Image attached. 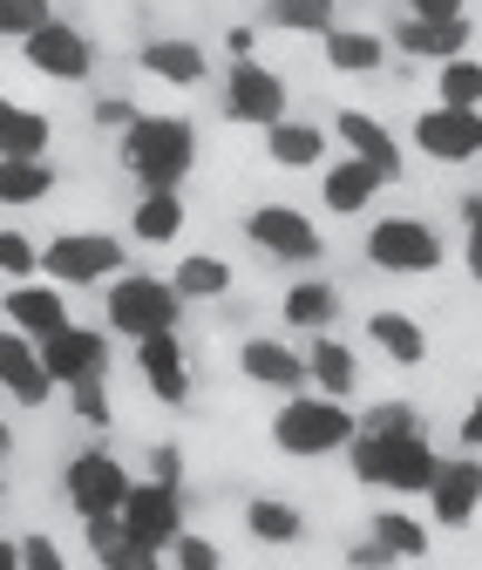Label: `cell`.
I'll list each match as a JSON object with an SVG mask.
<instances>
[{
	"instance_id": "f1b7e54d",
	"label": "cell",
	"mask_w": 482,
	"mask_h": 570,
	"mask_svg": "<svg viewBox=\"0 0 482 570\" xmlns=\"http://www.w3.org/2000/svg\"><path fill=\"white\" fill-rule=\"evenodd\" d=\"M48 136H55V122L41 109L0 96V157H48Z\"/></svg>"
},
{
	"instance_id": "9a60e30c",
	"label": "cell",
	"mask_w": 482,
	"mask_h": 570,
	"mask_svg": "<svg viewBox=\"0 0 482 570\" xmlns=\"http://www.w3.org/2000/svg\"><path fill=\"white\" fill-rule=\"evenodd\" d=\"M136 374H144V387H150L164 407H184V401H190V361H184L177 326H170V333H150V340H136Z\"/></svg>"
},
{
	"instance_id": "4dcf8cb0",
	"label": "cell",
	"mask_w": 482,
	"mask_h": 570,
	"mask_svg": "<svg viewBox=\"0 0 482 570\" xmlns=\"http://www.w3.org/2000/svg\"><path fill=\"white\" fill-rule=\"evenodd\" d=\"M48 190H55L48 157H0V204H8V210H28V204H41Z\"/></svg>"
},
{
	"instance_id": "5b68a950",
	"label": "cell",
	"mask_w": 482,
	"mask_h": 570,
	"mask_svg": "<svg viewBox=\"0 0 482 570\" xmlns=\"http://www.w3.org/2000/svg\"><path fill=\"white\" fill-rule=\"evenodd\" d=\"M361 245H367V265L394 272V278H429V272H442V252H449L429 218H374Z\"/></svg>"
},
{
	"instance_id": "6da1fadb",
	"label": "cell",
	"mask_w": 482,
	"mask_h": 570,
	"mask_svg": "<svg viewBox=\"0 0 482 570\" xmlns=\"http://www.w3.org/2000/svg\"><path fill=\"white\" fill-rule=\"evenodd\" d=\"M347 462H354V482L367 489H387V495H429L442 455L435 442L422 435H367V428H354V442H347Z\"/></svg>"
},
{
	"instance_id": "7dc6e473",
	"label": "cell",
	"mask_w": 482,
	"mask_h": 570,
	"mask_svg": "<svg viewBox=\"0 0 482 570\" xmlns=\"http://www.w3.org/2000/svg\"><path fill=\"white\" fill-rule=\"evenodd\" d=\"M407 14H462V0H407Z\"/></svg>"
},
{
	"instance_id": "277c9868",
	"label": "cell",
	"mask_w": 482,
	"mask_h": 570,
	"mask_svg": "<svg viewBox=\"0 0 482 570\" xmlns=\"http://www.w3.org/2000/svg\"><path fill=\"white\" fill-rule=\"evenodd\" d=\"M102 306H109V333H122V340H150V333H170L184 320V293L150 272H116Z\"/></svg>"
},
{
	"instance_id": "7a4b0ae2",
	"label": "cell",
	"mask_w": 482,
	"mask_h": 570,
	"mask_svg": "<svg viewBox=\"0 0 482 570\" xmlns=\"http://www.w3.org/2000/svg\"><path fill=\"white\" fill-rule=\"evenodd\" d=\"M197 164V129L190 116H136L122 129V170L144 190H184Z\"/></svg>"
},
{
	"instance_id": "ab89813d",
	"label": "cell",
	"mask_w": 482,
	"mask_h": 570,
	"mask_svg": "<svg viewBox=\"0 0 482 570\" xmlns=\"http://www.w3.org/2000/svg\"><path fill=\"white\" fill-rule=\"evenodd\" d=\"M361 428H367V435H415L422 414H415V401H381V407L361 414Z\"/></svg>"
},
{
	"instance_id": "4fadbf2b",
	"label": "cell",
	"mask_w": 482,
	"mask_h": 570,
	"mask_svg": "<svg viewBox=\"0 0 482 570\" xmlns=\"http://www.w3.org/2000/svg\"><path fill=\"white\" fill-rule=\"evenodd\" d=\"M35 346H41V367H48L55 387H68V381H82V374H102V367H109V333L76 326V320L55 326V333H41Z\"/></svg>"
},
{
	"instance_id": "603a6c76",
	"label": "cell",
	"mask_w": 482,
	"mask_h": 570,
	"mask_svg": "<svg viewBox=\"0 0 482 570\" xmlns=\"http://www.w3.org/2000/svg\"><path fill=\"white\" fill-rule=\"evenodd\" d=\"M265 157L279 170H319L326 164V129L299 122V116H279V122H265Z\"/></svg>"
},
{
	"instance_id": "cb8c5ba5",
	"label": "cell",
	"mask_w": 482,
	"mask_h": 570,
	"mask_svg": "<svg viewBox=\"0 0 482 570\" xmlns=\"http://www.w3.org/2000/svg\"><path fill=\"white\" fill-rule=\"evenodd\" d=\"M319 197H326V210H333V218H361V210L381 197V170H374V164H361V157H347V164H326V184H319Z\"/></svg>"
},
{
	"instance_id": "484cf974",
	"label": "cell",
	"mask_w": 482,
	"mask_h": 570,
	"mask_svg": "<svg viewBox=\"0 0 482 570\" xmlns=\"http://www.w3.org/2000/svg\"><path fill=\"white\" fill-rule=\"evenodd\" d=\"M319 41H326V68H333V76H374V68L387 61V41L374 28H340L333 21Z\"/></svg>"
},
{
	"instance_id": "ee69618b",
	"label": "cell",
	"mask_w": 482,
	"mask_h": 570,
	"mask_svg": "<svg viewBox=\"0 0 482 570\" xmlns=\"http://www.w3.org/2000/svg\"><path fill=\"white\" fill-rule=\"evenodd\" d=\"M21 570H61V543L55 537H28L21 543Z\"/></svg>"
},
{
	"instance_id": "83f0119b",
	"label": "cell",
	"mask_w": 482,
	"mask_h": 570,
	"mask_svg": "<svg viewBox=\"0 0 482 570\" xmlns=\"http://www.w3.org/2000/svg\"><path fill=\"white\" fill-rule=\"evenodd\" d=\"M177 232H184V197L177 190H144L136 197V210H129V238L136 245H177Z\"/></svg>"
},
{
	"instance_id": "f546056e",
	"label": "cell",
	"mask_w": 482,
	"mask_h": 570,
	"mask_svg": "<svg viewBox=\"0 0 482 570\" xmlns=\"http://www.w3.org/2000/svg\"><path fill=\"white\" fill-rule=\"evenodd\" d=\"M82 530H89V557H96V563H109V570H157L150 550H136V543L122 537V517H116V510H109V517H82Z\"/></svg>"
},
{
	"instance_id": "9c48e42d",
	"label": "cell",
	"mask_w": 482,
	"mask_h": 570,
	"mask_svg": "<svg viewBox=\"0 0 482 570\" xmlns=\"http://www.w3.org/2000/svg\"><path fill=\"white\" fill-rule=\"evenodd\" d=\"M21 55H28L35 76H48V82H89V68H96L89 35L68 28V21H55V14H48L35 35H21Z\"/></svg>"
},
{
	"instance_id": "ba28073f",
	"label": "cell",
	"mask_w": 482,
	"mask_h": 570,
	"mask_svg": "<svg viewBox=\"0 0 482 570\" xmlns=\"http://www.w3.org/2000/svg\"><path fill=\"white\" fill-rule=\"evenodd\" d=\"M61 495H68L76 517H109V510H122V495H129V469L109 449H82V455H68V469H61Z\"/></svg>"
},
{
	"instance_id": "d4e9b609",
	"label": "cell",
	"mask_w": 482,
	"mask_h": 570,
	"mask_svg": "<svg viewBox=\"0 0 482 570\" xmlns=\"http://www.w3.org/2000/svg\"><path fill=\"white\" fill-rule=\"evenodd\" d=\"M367 340L381 346L387 367H422V361H429V333H422V320H407V313H394V306L367 320Z\"/></svg>"
},
{
	"instance_id": "ac0fdd59",
	"label": "cell",
	"mask_w": 482,
	"mask_h": 570,
	"mask_svg": "<svg viewBox=\"0 0 482 570\" xmlns=\"http://www.w3.org/2000/svg\"><path fill=\"white\" fill-rule=\"evenodd\" d=\"M333 136L347 142V157L374 164V170H381V184H401V142L387 136V122H381V116H367V109H340V116H333Z\"/></svg>"
},
{
	"instance_id": "7c38bea8",
	"label": "cell",
	"mask_w": 482,
	"mask_h": 570,
	"mask_svg": "<svg viewBox=\"0 0 482 570\" xmlns=\"http://www.w3.org/2000/svg\"><path fill=\"white\" fill-rule=\"evenodd\" d=\"M225 116H232V122H252V129L279 122V116H286V82L272 76L265 61L238 55V61H232V76H225Z\"/></svg>"
},
{
	"instance_id": "d6986e66",
	"label": "cell",
	"mask_w": 482,
	"mask_h": 570,
	"mask_svg": "<svg viewBox=\"0 0 482 570\" xmlns=\"http://www.w3.org/2000/svg\"><path fill=\"white\" fill-rule=\"evenodd\" d=\"M238 374L258 381V387H272V394H299V387H306V353H293L286 340L252 333V340L238 346Z\"/></svg>"
},
{
	"instance_id": "bcb514c9",
	"label": "cell",
	"mask_w": 482,
	"mask_h": 570,
	"mask_svg": "<svg viewBox=\"0 0 482 570\" xmlns=\"http://www.w3.org/2000/svg\"><path fill=\"white\" fill-rule=\"evenodd\" d=\"M462 449H475L482 455V394L469 401V414H462Z\"/></svg>"
},
{
	"instance_id": "52a82bcc",
	"label": "cell",
	"mask_w": 482,
	"mask_h": 570,
	"mask_svg": "<svg viewBox=\"0 0 482 570\" xmlns=\"http://www.w3.org/2000/svg\"><path fill=\"white\" fill-rule=\"evenodd\" d=\"M41 272L55 285H102L122 272V245L109 232H55L41 245Z\"/></svg>"
},
{
	"instance_id": "8d00e7d4",
	"label": "cell",
	"mask_w": 482,
	"mask_h": 570,
	"mask_svg": "<svg viewBox=\"0 0 482 570\" xmlns=\"http://www.w3.org/2000/svg\"><path fill=\"white\" fill-rule=\"evenodd\" d=\"M35 272H41V245L28 232L0 225V278H35Z\"/></svg>"
},
{
	"instance_id": "e0dca14e",
	"label": "cell",
	"mask_w": 482,
	"mask_h": 570,
	"mask_svg": "<svg viewBox=\"0 0 482 570\" xmlns=\"http://www.w3.org/2000/svg\"><path fill=\"white\" fill-rule=\"evenodd\" d=\"M0 394H14L21 407H41V401L55 394V381H48V367H41V346H35V333H21V326H0Z\"/></svg>"
},
{
	"instance_id": "d6a6232c",
	"label": "cell",
	"mask_w": 482,
	"mask_h": 570,
	"mask_svg": "<svg viewBox=\"0 0 482 570\" xmlns=\"http://www.w3.org/2000/svg\"><path fill=\"white\" fill-rule=\"evenodd\" d=\"M170 285L184 293V306H190V299H225V293H232V265H225L218 252H190V258H177Z\"/></svg>"
},
{
	"instance_id": "f35d334b",
	"label": "cell",
	"mask_w": 482,
	"mask_h": 570,
	"mask_svg": "<svg viewBox=\"0 0 482 570\" xmlns=\"http://www.w3.org/2000/svg\"><path fill=\"white\" fill-rule=\"evenodd\" d=\"M68 394H76V414L89 428H109V367L102 374H82V381H68Z\"/></svg>"
},
{
	"instance_id": "c3c4849f",
	"label": "cell",
	"mask_w": 482,
	"mask_h": 570,
	"mask_svg": "<svg viewBox=\"0 0 482 570\" xmlns=\"http://www.w3.org/2000/svg\"><path fill=\"white\" fill-rule=\"evenodd\" d=\"M0 570H21V543H8V537H0Z\"/></svg>"
},
{
	"instance_id": "74e56055",
	"label": "cell",
	"mask_w": 482,
	"mask_h": 570,
	"mask_svg": "<svg viewBox=\"0 0 482 570\" xmlns=\"http://www.w3.org/2000/svg\"><path fill=\"white\" fill-rule=\"evenodd\" d=\"M55 14V0H0V41H21Z\"/></svg>"
},
{
	"instance_id": "f6af8a7d",
	"label": "cell",
	"mask_w": 482,
	"mask_h": 570,
	"mask_svg": "<svg viewBox=\"0 0 482 570\" xmlns=\"http://www.w3.org/2000/svg\"><path fill=\"white\" fill-rule=\"evenodd\" d=\"M136 116H144V109L122 102V96H102V102H96V122H102V129H129Z\"/></svg>"
},
{
	"instance_id": "d590c367",
	"label": "cell",
	"mask_w": 482,
	"mask_h": 570,
	"mask_svg": "<svg viewBox=\"0 0 482 570\" xmlns=\"http://www.w3.org/2000/svg\"><path fill=\"white\" fill-rule=\"evenodd\" d=\"M435 102L482 109V61H469V55H449V61H435Z\"/></svg>"
},
{
	"instance_id": "ffe728a7",
	"label": "cell",
	"mask_w": 482,
	"mask_h": 570,
	"mask_svg": "<svg viewBox=\"0 0 482 570\" xmlns=\"http://www.w3.org/2000/svg\"><path fill=\"white\" fill-rule=\"evenodd\" d=\"M8 326H21V333H55V326H68V299H61V285L55 278H14L8 285Z\"/></svg>"
},
{
	"instance_id": "1f68e13d",
	"label": "cell",
	"mask_w": 482,
	"mask_h": 570,
	"mask_svg": "<svg viewBox=\"0 0 482 570\" xmlns=\"http://www.w3.org/2000/svg\"><path fill=\"white\" fill-rule=\"evenodd\" d=\"M245 530L258 543H299L306 517H299V503H286V495H252V503H245Z\"/></svg>"
},
{
	"instance_id": "4316f807",
	"label": "cell",
	"mask_w": 482,
	"mask_h": 570,
	"mask_svg": "<svg viewBox=\"0 0 482 570\" xmlns=\"http://www.w3.org/2000/svg\"><path fill=\"white\" fill-rule=\"evenodd\" d=\"M279 313H286V326H299V333H326V326L340 320V285H333V278H299V285H286Z\"/></svg>"
},
{
	"instance_id": "7402d4cb",
	"label": "cell",
	"mask_w": 482,
	"mask_h": 570,
	"mask_svg": "<svg viewBox=\"0 0 482 570\" xmlns=\"http://www.w3.org/2000/svg\"><path fill=\"white\" fill-rule=\"evenodd\" d=\"M306 387H319L333 401H354V387H361V361L347 340H333V326L313 333V346H306Z\"/></svg>"
},
{
	"instance_id": "7bdbcfd3",
	"label": "cell",
	"mask_w": 482,
	"mask_h": 570,
	"mask_svg": "<svg viewBox=\"0 0 482 570\" xmlns=\"http://www.w3.org/2000/svg\"><path fill=\"white\" fill-rule=\"evenodd\" d=\"M150 475L184 489V449H177V442H157V449H150Z\"/></svg>"
},
{
	"instance_id": "8992f818",
	"label": "cell",
	"mask_w": 482,
	"mask_h": 570,
	"mask_svg": "<svg viewBox=\"0 0 482 570\" xmlns=\"http://www.w3.org/2000/svg\"><path fill=\"white\" fill-rule=\"evenodd\" d=\"M122 537L136 543V550H150L157 563H164V550H170V537L184 530V489L177 482H129V495H122Z\"/></svg>"
},
{
	"instance_id": "8fae6325",
	"label": "cell",
	"mask_w": 482,
	"mask_h": 570,
	"mask_svg": "<svg viewBox=\"0 0 482 570\" xmlns=\"http://www.w3.org/2000/svg\"><path fill=\"white\" fill-rule=\"evenodd\" d=\"M415 142H422V157H435V164H475L482 157V109L435 102V109L415 116Z\"/></svg>"
},
{
	"instance_id": "44dd1931",
	"label": "cell",
	"mask_w": 482,
	"mask_h": 570,
	"mask_svg": "<svg viewBox=\"0 0 482 570\" xmlns=\"http://www.w3.org/2000/svg\"><path fill=\"white\" fill-rule=\"evenodd\" d=\"M136 68H144V76H157V82H170V89H197L204 76H212V55H204L197 41L164 35V41H144V48H136Z\"/></svg>"
},
{
	"instance_id": "836d02e7",
	"label": "cell",
	"mask_w": 482,
	"mask_h": 570,
	"mask_svg": "<svg viewBox=\"0 0 482 570\" xmlns=\"http://www.w3.org/2000/svg\"><path fill=\"white\" fill-rule=\"evenodd\" d=\"M374 550L394 563H415V557H429V530H422V517H407V510H381L374 517Z\"/></svg>"
},
{
	"instance_id": "b9f144b4",
	"label": "cell",
	"mask_w": 482,
	"mask_h": 570,
	"mask_svg": "<svg viewBox=\"0 0 482 570\" xmlns=\"http://www.w3.org/2000/svg\"><path fill=\"white\" fill-rule=\"evenodd\" d=\"M455 210H462V245H469V278L482 285V190H469V197H462Z\"/></svg>"
},
{
	"instance_id": "60d3db41",
	"label": "cell",
	"mask_w": 482,
	"mask_h": 570,
	"mask_svg": "<svg viewBox=\"0 0 482 570\" xmlns=\"http://www.w3.org/2000/svg\"><path fill=\"white\" fill-rule=\"evenodd\" d=\"M164 557H170V563H177V570H218V563H225V557H218V543H212V537H190V530H177V537H170V550H164Z\"/></svg>"
},
{
	"instance_id": "5bb4252c",
	"label": "cell",
	"mask_w": 482,
	"mask_h": 570,
	"mask_svg": "<svg viewBox=\"0 0 482 570\" xmlns=\"http://www.w3.org/2000/svg\"><path fill=\"white\" fill-rule=\"evenodd\" d=\"M429 510H435L442 530H469L475 523V510H482V462H475V449L469 455H442V469L429 482Z\"/></svg>"
},
{
	"instance_id": "681fc988",
	"label": "cell",
	"mask_w": 482,
	"mask_h": 570,
	"mask_svg": "<svg viewBox=\"0 0 482 570\" xmlns=\"http://www.w3.org/2000/svg\"><path fill=\"white\" fill-rule=\"evenodd\" d=\"M8 455H14V428H8V421H0V462H8Z\"/></svg>"
},
{
	"instance_id": "3957f363",
	"label": "cell",
	"mask_w": 482,
	"mask_h": 570,
	"mask_svg": "<svg viewBox=\"0 0 482 570\" xmlns=\"http://www.w3.org/2000/svg\"><path fill=\"white\" fill-rule=\"evenodd\" d=\"M354 428H361V414L347 407V401H333V394H286V407L272 414V449L279 455H293V462H319V455H340L354 442Z\"/></svg>"
},
{
	"instance_id": "30bf717a",
	"label": "cell",
	"mask_w": 482,
	"mask_h": 570,
	"mask_svg": "<svg viewBox=\"0 0 482 570\" xmlns=\"http://www.w3.org/2000/svg\"><path fill=\"white\" fill-rule=\"evenodd\" d=\"M245 238L265 252V258H286V265H313L326 245H319V225L306 218V210L293 204H258L252 218H245Z\"/></svg>"
},
{
	"instance_id": "2e32d148",
	"label": "cell",
	"mask_w": 482,
	"mask_h": 570,
	"mask_svg": "<svg viewBox=\"0 0 482 570\" xmlns=\"http://www.w3.org/2000/svg\"><path fill=\"white\" fill-rule=\"evenodd\" d=\"M469 35H475L469 14H401V21H394V48H401V55H415V61L469 55Z\"/></svg>"
},
{
	"instance_id": "e575fe53",
	"label": "cell",
	"mask_w": 482,
	"mask_h": 570,
	"mask_svg": "<svg viewBox=\"0 0 482 570\" xmlns=\"http://www.w3.org/2000/svg\"><path fill=\"white\" fill-rule=\"evenodd\" d=\"M265 21L286 35H326L340 21V0H265Z\"/></svg>"
}]
</instances>
